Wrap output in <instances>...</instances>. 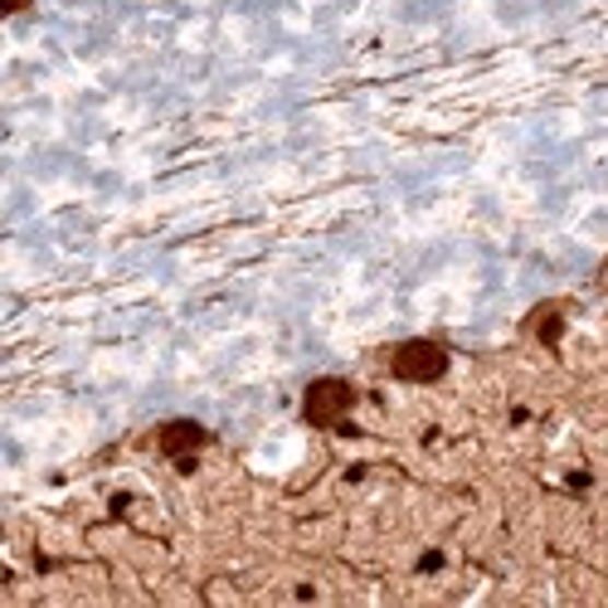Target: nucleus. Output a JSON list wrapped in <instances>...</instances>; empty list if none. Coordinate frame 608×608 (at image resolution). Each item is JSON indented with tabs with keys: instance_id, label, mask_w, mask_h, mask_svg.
<instances>
[{
	"instance_id": "obj_1",
	"label": "nucleus",
	"mask_w": 608,
	"mask_h": 608,
	"mask_svg": "<svg viewBox=\"0 0 608 608\" xmlns=\"http://www.w3.org/2000/svg\"><path fill=\"white\" fill-rule=\"evenodd\" d=\"M351 409V385H341V379H321V385L307 389V414L331 423L336 414H346Z\"/></svg>"
},
{
	"instance_id": "obj_2",
	"label": "nucleus",
	"mask_w": 608,
	"mask_h": 608,
	"mask_svg": "<svg viewBox=\"0 0 608 608\" xmlns=\"http://www.w3.org/2000/svg\"><path fill=\"white\" fill-rule=\"evenodd\" d=\"M395 371L409 375V379H433L443 371V351H439V346H429V341H409L405 351L395 355Z\"/></svg>"
}]
</instances>
